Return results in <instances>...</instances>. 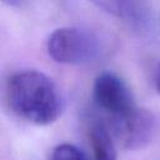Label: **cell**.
<instances>
[{"label":"cell","mask_w":160,"mask_h":160,"mask_svg":"<svg viewBox=\"0 0 160 160\" xmlns=\"http://www.w3.org/2000/svg\"><path fill=\"white\" fill-rule=\"evenodd\" d=\"M49 56L60 64L78 65L89 62L99 52L98 39L79 28H60L52 31L46 41Z\"/></svg>","instance_id":"obj_2"},{"label":"cell","mask_w":160,"mask_h":160,"mask_svg":"<svg viewBox=\"0 0 160 160\" xmlns=\"http://www.w3.org/2000/svg\"><path fill=\"white\" fill-rule=\"evenodd\" d=\"M2 2H5L6 5H16L19 2V0H2Z\"/></svg>","instance_id":"obj_9"},{"label":"cell","mask_w":160,"mask_h":160,"mask_svg":"<svg viewBox=\"0 0 160 160\" xmlns=\"http://www.w3.org/2000/svg\"><path fill=\"white\" fill-rule=\"evenodd\" d=\"M154 82H155V89H156V91L160 94V64H159L158 68H156L155 76H154Z\"/></svg>","instance_id":"obj_8"},{"label":"cell","mask_w":160,"mask_h":160,"mask_svg":"<svg viewBox=\"0 0 160 160\" xmlns=\"http://www.w3.org/2000/svg\"><path fill=\"white\" fill-rule=\"evenodd\" d=\"M95 105L108 120L122 116L136 108L129 86L118 75L111 72L100 74L92 85Z\"/></svg>","instance_id":"obj_3"},{"label":"cell","mask_w":160,"mask_h":160,"mask_svg":"<svg viewBox=\"0 0 160 160\" xmlns=\"http://www.w3.org/2000/svg\"><path fill=\"white\" fill-rule=\"evenodd\" d=\"M50 160H89L86 155L72 144H59L50 154Z\"/></svg>","instance_id":"obj_7"},{"label":"cell","mask_w":160,"mask_h":160,"mask_svg":"<svg viewBox=\"0 0 160 160\" xmlns=\"http://www.w3.org/2000/svg\"><path fill=\"white\" fill-rule=\"evenodd\" d=\"M8 100L18 116L36 125L52 124L62 110L58 88L36 70L19 71L9 79Z\"/></svg>","instance_id":"obj_1"},{"label":"cell","mask_w":160,"mask_h":160,"mask_svg":"<svg viewBox=\"0 0 160 160\" xmlns=\"http://www.w3.org/2000/svg\"><path fill=\"white\" fill-rule=\"evenodd\" d=\"M108 128L125 149H140L151 141L156 130V120L150 111L136 106L122 116L108 120Z\"/></svg>","instance_id":"obj_4"},{"label":"cell","mask_w":160,"mask_h":160,"mask_svg":"<svg viewBox=\"0 0 160 160\" xmlns=\"http://www.w3.org/2000/svg\"><path fill=\"white\" fill-rule=\"evenodd\" d=\"M92 160H118L115 138L102 121H92L89 129Z\"/></svg>","instance_id":"obj_6"},{"label":"cell","mask_w":160,"mask_h":160,"mask_svg":"<svg viewBox=\"0 0 160 160\" xmlns=\"http://www.w3.org/2000/svg\"><path fill=\"white\" fill-rule=\"evenodd\" d=\"M104 12L138 29L150 21V9L144 0H89Z\"/></svg>","instance_id":"obj_5"}]
</instances>
